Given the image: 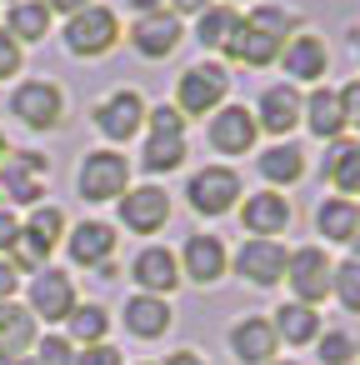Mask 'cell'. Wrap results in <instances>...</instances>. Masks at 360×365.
Returning a JSON list of instances; mask_svg holds the SVG:
<instances>
[{
	"label": "cell",
	"mask_w": 360,
	"mask_h": 365,
	"mask_svg": "<svg viewBox=\"0 0 360 365\" xmlns=\"http://www.w3.org/2000/svg\"><path fill=\"white\" fill-rule=\"evenodd\" d=\"M355 365H360V360H355Z\"/></svg>",
	"instance_id": "obj_53"
},
{
	"label": "cell",
	"mask_w": 360,
	"mask_h": 365,
	"mask_svg": "<svg viewBox=\"0 0 360 365\" xmlns=\"http://www.w3.org/2000/svg\"><path fill=\"white\" fill-rule=\"evenodd\" d=\"M340 115H345V125H360V81H350L340 91Z\"/></svg>",
	"instance_id": "obj_40"
},
{
	"label": "cell",
	"mask_w": 360,
	"mask_h": 365,
	"mask_svg": "<svg viewBox=\"0 0 360 365\" xmlns=\"http://www.w3.org/2000/svg\"><path fill=\"white\" fill-rule=\"evenodd\" d=\"M350 250H355V255H350V260H360V230H355V235H350Z\"/></svg>",
	"instance_id": "obj_47"
},
{
	"label": "cell",
	"mask_w": 360,
	"mask_h": 365,
	"mask_svg": "<svg viewBox=\"0 0 360 365\" xmlns=\"http://www.w3.org/2000/svg\"><path fill=\"white\" fill-rule=\"evenodd\" d=\"M300 120L310 125V135H320V140H340V130H345V115H340V91H330V86L310 91V101H305Z\"/></svg>",
	"instance_id": "obj_24"
},
{
	"label": "cell",
	"mask_w": 360,
	"mask_h": 365,
	"mask_svg": "<svg viewBox=\"0 0 360 365\" xmlns=\"http://www.w3.org/2000/svg\"><path fill=\"white\" fill-rule=\"evenodd\" d=\"M0 365H36V360H31V355H21V360H0Z\"/></svg>",
	"instance_id": "obj_48"
},
{
	"label": "cell",
	"mask_w": 360,
	"mask_h": 365,
	"mask_svg": "<svg viewBox=\"0 0 360 365\" xmlns=\"http://www.w3.org/2000/svg\"><path fill=\"white\" fill-rule=\"evenodd\" d=\"M120 320H125V330H130L135 340H160V335L175 325V310H170V300H160V295H130L125 310H120Z\"/></svg>",
	"instance_id": "obj_20"
},
{
	"label": "cell",
	"mask_w": 360,
	"mask_h": 365,
	"mask_svg": "<svg viewBox=\"0 0 360 365\" xmlns=\"http://www.w3.org/2000/svg\"><path fill=\"white\" fill-rule=\"evenodd\" d=\"M145 125V101L135 91H110L101 106H96V130L106 140H130L135 130Z\"/></svg>",
	"instance_id": "obj_11"
},
{
	"label": "cell",
	"mask_w": 360,
	"mask_h": 365,
	"mask_svg": "<svg viewBox=\"0 0 360 365\" xmlns=\"http://www.w3.org/2000/svg\"><path fill=\"white\" fill-rule=\"evenodd\" d=\"M225 270H230V255H225V240L220 235H190L185 240V250H180V280L215 285Z\"/></svg>",
	"instance_id": "obj_13"
},
{
	"label": "cell",
	"mask_w": 360,
	"mask_h": 365,
	"mask_svg": "<svg viewBox=\"0 0 360 365\" xmlns=\"http://www.w3.org/2000/svg\"><path fill=\"white\" fill-rule=\"evenodd\" d=\"M330 255L320 250V245H300V250H290V260H285V285H290V295L300 300V305H320L325 295H330Z\"/></svg>",
	"instance_id": "obj_6"
},
{
	"label": "cell",
	"mask_w": 360,
	"mask_h": 365,
	"mask_svg": "<svg viewBox=\"0 0 360 365\" xmlns=\"http://www.w3.org/2000/svg\"><path fill=\"white\" fill-rule=\"evenodd\" d=\"M61 110H66V96L51 81H26L11 96V115H21L31 130H56L61 125Z\"/></svg>",
	"instance_id": "obj_10"
},
{
	"label": "cell",
	"mask_w": 360,
	"mask_h": 365,
	"mask_svg": "<svg viewBox=\"0 0 360 365\" xmlns=\"http://www.w3.org/2000/svg\"><path fill=\"white\" fill-rule=\"evenodd\" d=\"M76 305H81V300H76V280H71L66 270L46 265V270L31 275V285H26V310H31L36 320H46V325H66V315H71Z\"/></svg>",
	"instance_id": "obj_2"
},
{
	"label": "cell",
	"mask_w": 360,
	"mask_h": 365,
	"mask_svg": "<svg viewBox=\"0 0 360 365\" xmlns=\"http://www.w3.org/2000/svg\"><path fill=\"white\" fill-rule=\"evenodd\" d=\"M6 155H11V150H6V135H0V160H6Z\"/></svg>",
	"instance_id": "obj_50"
},
{
	"label": "cell",
	"mask_w": 360,
	"mask_h": 365,
	"mask_svg": "<svg viewBox=\"0 0 360 365\" xmlns=\"http://www.w3.org/2000/svg\"><path fill=\"white\" fill-rule=\"evenodd\" d=\"M81 195L86 200H120L130 190V160L115 155V150H91L81 160V175H76Z\"/></svg>",
	"instance_id": "obj_5"
},
{
	"label": "cell",
	"mask_w": 360,
	"mask_h": 365,
	"mask_svg": "<svg viewBox=\"0 0 360 365\" xmlns=\"http://www.w3.org/2000/svg\"><path fill=\"white\" fill-rule=\"evenodd\" d=\"M46 175H51V160L36 150H16V155L0 160V190H6L11 205H41Z\"/></svg>",
	"instance_id": "obj_8"
},
{
	"label": "cell",
	"mask_w": 360,
	"mask_h": 365,
	"mask_svg": "<svg viewBox=\"0 0 360 365\" xmlns=\"http://www.w3.org/2000/svg\"><path fill=\"white\" fill-rule=\"evenodd\" d=\"M130 6H135L140 16H150V11H165V6H160V0H130Z\"/></svg>",
	"instance_id": "obj_46"
},
{
	"label": "cell",
	"mask_w": 360,
	"mask_h": 365,
	"mask_svg": "<svg viewBox=\"0 0 360 365\" xmlns=\"http://www.w3.org/2000/svg\"><path fill=\"white\" fill-rule=\"evenodd\" d=\"M260 175H265L270 185H295V180L305 175V155H300L295 145H270V150L260 155Z\"/></svg>",
	"instance_id": "obj_31"
},
{
	"label": "cell",
	"mask_w": 360,
	"mask_h": 365,
	"mask_svg": "<svg viewBox=\"0 0 360 365\" xmlns=\"http://www.w3.org/2000/svg\"><path fill=\"white\" fill-rule=\"evenodd\" d=\"M315 230H320L325 240H345V245H350V235L360 230V205L345 200V195L320 200V210H315Z\"/></svg>",
	"instance_id": "obj_28"
},
{
	"label": "cell",
	"mask_w": 360,
	"mask_h": 365,
	"mask_svg": "<svg viewBox=\"0 0 360 365\" xmlns=\"http://www.w3.org/2000/svg\"><path fill=\"white\" fill-rule=\"evenodd\" d=\"M355 56H360V46H355Z\"/></svg>",
	"instance_id": "obj_52"
},
{
	"label": "cell",
	"mask_w": 360,
	"mask_h": 365,
	"mask_svg": "<svg viewBox=\"0 0 360 365\" xmlns=\"http://www.w3.org/2000/svg\"><path fill=\"white\" fill-rule=\"evenodd\" d=\"M285 260H290V250H285L280 240H260V235H250V240L235 250V275L250 280L255 290H270V285L285 280Z\"/></svg>",
	"instance_id": "obj_9"
},
{
	"label": "cell",
	"mask_w": 360,
	"mask_h": 365,
	"mask_svg": "<svg viewBox=\"0 0 360 365\" xmlns=\"http://www.w3.org/2000/svg\"><path fill=\"white\" fill-rule=\"evenodd\" d=\"M36 365H76V345L66 335H41L36 340Z\"/></svg>",
	"instance_id": "obj_36"
},
{
	"label": "cell",
	"mask_w": 360,
	"mask_h": 365,
	"mask_svg": "<svg viewBox=\"0 0 360 365\" xmlns=\"http://www.w3.org/2000/svg\"><path fill=\"white\" fill-rule=\"evenodd\" d=\"M330 295H335L350 315H360V260H345V265L330 270Z\"/></svg>",
	"instance_id": "obj_35"
},
{
	"label": "cell",
	"mask_w": 360,
	"mask_h": 365,
	"mask_svg": "<svg viewBox=\"0 0 360 365\" xmlns=\"http://www.w3.org/2000/svg\"><path fill=\"white\" fill-rule=\"evenodd\" d=\"M270 325H275V340H285V345H315V335H320L315 305H300V300H285L270 315Z\"/></svg>",
	"instance_id": "obj_25"
},
{
	"label": "cell",
	"mask_w": 360,
	"mask_h": 365,
	"mask_svg": "<svg viewBox=\"0 0 360 365\" xmlns=\"http://www.w3.org/2000/svg\"><path fill=\"white\" fill-rule=\"evenodd\" d=\"M255 130H260L255 110H245V106H225V110L210 115V145L220 155H245L255 145Z\"/></svg>",
	"instance_id": "obj_17"
},
{
	"label": "cell",
	"mask_w": 360,
	"mask_h": 365,
	"mask_svg": "<svg viewBox=\"0 0 360 365\" xmlns=\"http://www.w3.org/2000/svg\"><path fill=\"white\" fill-rule=\"evenodd\" d=\"M110 335V310L106 305H76L71 315H66V340L76 345V350H86V345H101Z\"/></svg>",
	"instance_id": "obj_27"
},
{
	"label": "cell",
	"mask_w": 360,
	"mask_h": 365,
	"mask_svg": "<svg viewBox=\"0 0 360 365\" xmlns=\"http://www.w3.org/2000/svg\"><path fill=\"white\" fill-rule=\"evenodd\" d=\"M300 110H305V101H300V91H295V86H270V91L260 96L255 125H260V130H270V135H290V130L300 125Z\"/></svg>",
	"instance_id": "obj_22"
},
{
	"label": "cell",
	"mask_w": 360,
	"mask_h": 365,
	"mask_svg": "<svg viewBox=\"0 0 360 365\" xmlns=\"http://www.w3.org/2000/svg\"><path fill=\"white\" fill-rule=\"evenodd\" d=\"M355 335L350 330H320L315 335V355H320V365H355Z\"/></svg>",
	"instance_id": "obj_34"
},
{
	"label": "cell",
	"mask_w": 360,
	"mask_h": 365,
	"mask_svg": "<svg viewBox=\"0 0 360 365\" xmlns=\"http://www.w3.org/2000/svg\"><path fill=\"white\" fill-rule=\"evenodd\" d=\"M165 220H170V195H165L160 185H140V190H125V195H120V225H125V230L155 235Z\"/></svg>",
	"instance_id": "obj_12"
},
{
	"label": "cell",
	"mask_w": 360,
	"mask_h": 365,
	"mask_svg": "<svg viewBox=\"0 0 360 365\" xmlns=\"http://www.w3.org/2000/svg\"><path fill=\"white\" fill-rule=\"evenodd\" d=\"M225 91H230V76H225V66H215V61H200V66H190V71L180 76L175 110H180V115H210V110L225 101Z\"/></svg>",
	"instance_id": "obj_4"
},
{
	"label": "cell",
	"mask_w": 360,
	"mask_h": 365,
	"mask_svg": "<svg viewBox=\"0 0 360 365\" xmlns=\"http://www.w3.org/2000/svg\"><path fill=\"white\" fill-rule=\"evenodd\" d=\"M185 160V135H150L145 145V170L160 175V170H175Z\"/></svg>",
	"instance_id": "obj_33"
},
{
	"label": "cell",
	"mask_w": 360,
	"mask_h": 365,
	"mask_svg": "<svg viewBox=\"0 0 360 365\" xmlns=\"http://www.w3.org/2000/svg\"><path fill=\"white\" fill-rule=\"evenodd\" d=\"M91 0H46V11L56 16V11H66V16H76V11H86Z\"/></svg>",
	"instance_id": "obj_45"
},
{
	"label": "cell",
	"mask_w": 360,
	"mask_h": 365,
	"mask_svg": "<svg viewBox=\"0 0 360 365\" xmlns=\"http://www.w3.org/2000/svg\"><path fill=\"white\" fill-rule=\"evenodd\" d=\"M76 365H125V355H120L110 340H101V345H86V350H76Z\"/></svg>",
	"instance_id": "obj_38"
},
{
	"label": "cell",
	"mask_w": 360,
	"mask_h": 365,
	"mask_svg": "<svg viewBox=\"0 0 360 365\" xmlns=\"http://www.w3.org/2000/svg\"><path fill=\"white\" fill-rule=\"evenodd\" d=\"M140 365H150V360H140Z\"/></svg>",
	"instance_id": "obj_51"
},
{
	"label": "cell",
	"mask_w": 360,
	"mask_h": 365,
	"mask_svg": "<svg viewBox=\"0 0 360 365\" xmlns=\"http://www.w3.org/2000/svg\"><path fill=\"white\" fill-rule=\"evenodd\" d=\"M190 210L195 215H205V220H215V215H225V210H235V200H240V175L230 170V165H205V170H195L190 175Z\"/></svg>",
	"instance_id": "obj_7"
},
{
	"label": "cell",
	"mask_w": 360,
	"mask_h": 365,
	"mask_svg": "<svg viewBox=\"0 0 360 365\" xmlns=\"http://www.w3.org/2000/svg\"><path fill=\"white\" fill-rule=\"evenodd\" d=\"M46 31H51V11H46V0H16L11 6V41L21 46V41H46Z\"/></svg>",
	"instance_id": "obj_30"
},
{
	"label": "cell",
	"mask_w": 360,
	"mask_h": 365,
	"mask_svg": "<svg viewBox=\"0 0 360 365\" xmlns=\"http://www.w3.org/2000/svg\"><path fill=\"white\" fill-rule=\"evenodd\" d=\"M290 200L285 195H275V190H260V195H245V205H240V225L250 230V235H260V240H275L285 225H290Z\"/></svg>",
	"instance_id": "obj_18"
},
{
	"label": "cell",
	"mask_w": 360,
	"mask_h": 365,
	"mask_svg": "<svg viewBox=\"0 0 360 365\" xmlns=\"http://www.w3.org/2000/svg\"><path fill=\"white\" fill-rule=\"evenodd\" d=\"M66 250H71V260H76V265L101 270V265H110V255H115V230H110L106 220H81V225L71 230Z\"/></svg>",
	"instance_id": "obj_19"
},
{
	"label": "cell",
	"mask_w": 360,
	"mask_h": 365,
	"mask_svg": "<svg viewBox=\"0 0 360 365\" xmlns=\"http://www.w3.org/2000/svg\"><path fill=\"white\" fill-rule=\"evenodd\" d=\"M265 365H300V360H265Z\"/></svg>",
	"instance_id": "obj_49"
},
{
	"label": "cell",
	"mask_w": 360,
	"mask_h": 365,
	"mask_svg": "<svg viewBox=\"0 0 360 365\" xmlns=\"http://www.w3.org/2000/svg\"><path fill=\"white\" fill-rule=\"evenodd\" d=\"M160 365H205V355H200V350H170Z\"/></svg>",
	"instance_id": "obj_43"
},
{
	"label": "cell",
	"mask_w": 360,
	"mask_h": 365,
	"mask_svg": "<svg viewBox=\"0 0 360 365\" xmlns=\"http://www.w3.org/2000/svg\"><path fill=\"white\" fill-rule=\"evenodd\" d=\"M150 115V130L155 135H185V115L175 110V106H155V110H145Z\"/></svg>",
	"instance_id": "obj_37"
},
{
	"label": "cell",
	"mask_w": 360,
	"mask_h": 365,
	"mask_svg": "<svg viewBox=\"0 0 360 365\" xmlns=\"http://www.w3.org/2000/svg\"><path fill=\"white\" fill-rule=\"evenodd\" d=\"M280 56H285V76L290 81H320L325 66H330V51H325L320 36H295Z\"/></svg>",
	"instance_id": "obj_23"
},
{
	"label": "cell",
	"mask_w": 360,
	"mask_h": 365,
	"mask_svg": "<svg viewBox=\"0 0 360 365\" xmlns=\"http://www.w3.org/2000/svg\"><path fill=\"white\" fill-rule=\"evenodd\" d=\"M21 235H26L41 255H51V250L61 245V235H66V215H61L56 205H31V220L21 225Z\"/></svg>",
	"instance_id": "obj_29"
},
{
	"label": "cell",
	"mask_w": 360,
	"mask_h": 365,
	"mask_svg": "<svg viewBox=\"0 0 360 365\" xmlns=\"http://www.w3.org/2000/svg\"><path fill=\"white\" fill-rule=\"evenodd\" d=\"M235 26H240V16H235L230 6H205V11H200V26H195V41H200L205 51H225V41H230Z\"/></svg>",
	"instance_id": "obj_32"
},
{
	"label": "cell",
	"mask_w": 360,
	"mask_h": 365,
	"mask_svg": "<svg viewBox=\"0 0 360 365\" xmlns=\"http://www.w3.org/2000/svg\"><path fill=\"white\" fill-rule=\"evenodd\" d=\"M16 235H21V220H16L11 210H0V255L16 245Z\"/></svg>",
	"instance_id": "obj_41"
},
{
	"label": "cell",
	"mask_w": 360,
	"mask_h": 365,
	"mask_svg": "<svg viewBox=\"0 0 360 365\" xmlns=\"http://www.w3.org/2000/svg\"><path fill=\"white\" fill-rule=\"evenodd\" d=\"M115 41H120V21H115V11L96 6V0H91L86 11H76L71 26H66V46H71V56H86V61L115 51Z\"/></svg>",
	"instance_id": "obj_3"
},
{
	"label": "cell",
	"mask_w": 360,
	"mask_h": 365,
	"mask_svg": "<svg viewBox=\"0 0 360 365\" xmlns=\"http://www.w3.org/2000/svg\"><path fill=\"white\" fill-rule=\"evenodd\" d=\"M325 180L350 200V195H360V145L355 140H330V155H325Z\"/></svg>",
	"instance_id": "obj_26"
},
{
	"label": "cell",
	"mask_w": 360,
	"mask_h": 365,
	"mask_svg": "<svg viewBox=\"0 0 360 365\" xmlns=\"http://www.w3.org/2000/svg\"><path fill=\"white\" fill-rule=\"evenodd\" d=\"M275 350H280V340H275L270 315H245L230 325V355L240 365H265V360H275Z\"/></svg>",
	"instance_id": "obj_15"
},
{
	"label": "cell",
	"mask_w": 360,
	"mask_h": 365,
	"mask_svg": "<svg viewBox=\"0 0 360 365\" xmlns=\"http://www.w3.org/2000/svg\"><path fill=\"white\" fill-rule=\"evenodd\" d=\"M210 0H170V16H200Z\"/></svg>",
	"instance_id": "obj_44"
},
{
	"label": "cell",
	"mask_w": 360,
	"mask_h": 365,
	"mask_svg": "<svg viewBox=\"0 0 360 365\" xmlns=\"http://www.w3.org/2000/svg\"><path fill=\"white\" fill-rule=\"evenodd\" d=\"M16 71H21V46H16L6 31H0V81L16 76Z\"/></svg>",
	"instance_id": "obj_39"
},
{
	"label": "cell",
	"mask_w": 360,
	"mask_h": 365,
	"mask_svg": "<svg viewBox=\"0 0 360 365\" xmlns=\"http://www.w3.org/2000/svg\"><path fill=\"white\" fill-rule=\"evenodd\" d=\"M180 16H170V11H150V16H140L135 21V31H130V46L145 56V61H165L175 46H180Z\"/></svg>",
	"instance_id": "obj_16"
},
{
	"label": "cell",
	"mask_w": 360,
	"mask_h": 365,
	"mask_svg": "<svg viewBox=\"0 0 360 365\" xmlns=\"http://www.w3.org/2000/svg\"><path fill=\"white\" fill-rule=\"evenodd\" d=\"M130 280L140 285V295H160V300H170V290L180 285V260H175L165 245H145V250L130 260Z\"/></svg>",
	"instance_id": "obj_14"
},
{
	"label": "cell",
	"mask_w": 360,
	"mask_h": 365,
	"mask_svg": "<svg viewBox=\"0 0 360 365\" xmlns=\"http://www.w3.org/2000/svg\"><path fill=\"white\" fill-rule=\"evenodd\" d=\"M285 31H295V16L290 11H275V6H260L250 11L230 41H225V56L240 61V66H270L280 51H285Z\"/></svg>",
	"instance_id": "obj_1"
},
{
	"label": "cell",
	"mask_w": 360,
	"mask_h": 365,
	"mask_svg": "<svg viewBox=\"0 0 360 365\" xmlns=\"http://www.w3.org/2000/svg\"><path fill=\"white\" fill-rule=\"evenodd\" d=\"M16 285H21V275H16V265L0 255V300H16Z\"/></svg>",
	"instance_id": "obj_42"
},
{
	"label": "cell",
	"mask_w": 360,
	"mask_h": 365,
	"mask_svg": "<svg viewBox=\"0 0 360 365\" xmlns=\"http://www.w3.org/2000/svg\"><path fill=\"white\" fill-rule=\"evenodd\" d=\"M36 315L21 300H0V360H21L26 350H36Z\"/></svg>",
	"instance_id": "obj_21"
}]
</instances>
